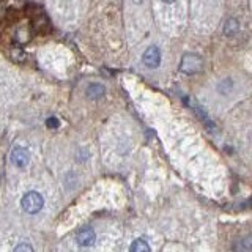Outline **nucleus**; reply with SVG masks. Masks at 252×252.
Here are the masks:
<instances>
[{"label":"nucleus","mask_w":252,"mask_h":252,"mask_svg":"<svg viewBox=\"0 0 252 252\" xmlns=\"http://www.w3.org/2000/svg\"><path fill=\"white\" fill-rule=\"evenodd\" d=\"M238 29H240L238 21H235V19H227L225 27H224L225 35H235L236 32H238Z\"/></svg>","instance_id":"0eeeda50"},{"label":"nucleus","mask_w":252,"mask_h":252,"mask_svg":"<svg viewBox=\"0 0 252 252\" xmlns=\"http://www.w3.org/2000/svg\"><path fill=\"white\" fill-rule=\"evenodd\" d=\"M76 243L79 244L81 248H89L94 243V232L89 227H84L81 228L77 233H76Z\"/></svg>","instance_id":"39448f33"},{"label":"nucleus","mask_w":252,"mask_h":252,"mask_svg":"<svg viewBox=\"0 0 252 252\" xmlns=\"http://www.w3.org/2000/svg\"><path fill=\"white\" fill-rule=\"evenodd\" d=\"M11 162L16 165V167L24 169L29 164V153L26 148L22 147H14L11 152Z\"/></svg>","instance_id":"20e7f679"},{"label":"nucleus","mask_w":252,"mask_h":252,"mask_svg":"<svg viewBox=\"0 0 252 252\" xmlns=\"http://www.w3.org/2000/svg\"><path fill=\"white\" fill-rule=\"evenodd\" d=\"M144 63L148 68H158L161 63V51L158 46H150L144 54Z\"/></svg>","instance_id":"7ed1b4c3"},{"label":"nucleus","mask_w":252,"mask_h":252,"mask_svg":"<svg viewBox=\"0 0 252 252\" xmlns=\"http://www.w3.org/2000/svg\"><path fill=\"white\" fill-rule=\"evenodd\" d=\"M0 2H2V0H0Z\"/></svg>","instance_id":"ddd939ff"},{"label":"nucleus","mask_w":252,"mask_h":252,"mask_svg":"<svg viewBox=\"0 0 252 252\" xmlns=\"http://www.w3.org/2000/svg\"><path fill=\"white\" fill-rule=\"evenodd\" d=\"M46 125L49 126V128L55 129V128H59V120H57V118H55V117H51V118H47Z\"/></svg>","instance_id":"9d476101"},{"label":"nucleus","mask_w":252,"mask_h":252,"mask_svg":"<svg viewBox=\"0 0 252 252\" xmlns=\"http://www.w3.org/2000/svg\"><path fill=\"white\" fill-rule=\"evenodd\" d=\"M87 94H89V98H92V99H98L104 94V87L101 84H92L89 87V90H87Z\"/></svg>","instance_id":"423d86ee"},{"label":"nucleus","mask_w":252,"mask_h":252,"mask_svg":"<svg viewBox=\"0 0 252 252\" xmlns=\"http://www.w3.org/2000/svg\"><path fill=\"white\" fill-rule=\"evenodd\" d=\"M11 59L14 62H24L26 60V54H24V51L19 46H13L11 47Z\"/></svg>","instance_id":"1a4fd4ad"},{"label":"nucleus","mask_w":252,"mask_h":252,"mask_svg":"<svg viewBox=\"0 0 252 252\" xmlns=\"http://www.w3.org/2000/svg\"><path fill=\"white\" fill-rule=\"evenodd\" d=\"M14 251L16 252H19V251H33V248H32L30 244H21V246H18Z\"/></svg>","instance_id":"9b49d317"},{"label":"nucleus","mask_w":252,"mask_h":252,"mask_svg":"<svg viewBox=\"0 0 252 252\" xmlns=\"http://www.w3.org/2000/svg\"><path fill=\"white\" fill-rule=\"evenodd\" d=\"M202 57H199L197 54H185L183 59H181L180 69L186 74H195L202 69Z\"/></svg>","instance_id":"f03ea898"},{"label":"nucleus","mask_w":252,"mask_h":252,"mask_svg":"<svg viewBox=\"0 0 252 252\" xmlns=\"http://www.w3.org/2000/svg\"><path fill=\"white\" fill-rule=\"evenodd\" d=\"M165 3H172V2H175V0H164Z\"/></svg>","instance_id":"f8f14e48"},{"label":"nucleus","mask_w":252,"mask_h":252,"mask_svg":"<svg viewBox=\"0 0 252 252\" xmlns=\"http://www.w3.org/2000/svg\"><path fill=\"white\" fill-rule=\"evenodd\" d=\"M131 251L132 252H148L150 246L145 243V240H136L131 244Z\"/></svg>","instance_id":"6e6552de"},{"label":"nucleus","mask_w":252,"mask_h":252,"mask_svg":"<svg viewBox=\"0 0 252 252\" xmlns=\"http://www.w3.org/2000/svg\"><path fill=\"white\" fill-rule=\"evenodd\" d=\"M21 207H22L24 211L29 213V215H35V213H38L44 207V199H43V195L39 192L30 191V192H27L26 195L22 197Z\"/></svg>","instance_id":"f257e3e1"}]
</instances>
